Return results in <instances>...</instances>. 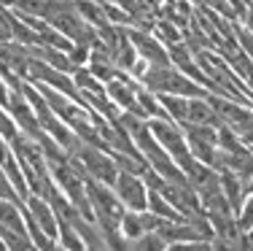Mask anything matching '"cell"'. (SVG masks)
<instances>
[{
  "instance_id": "obj_1",
  "label": "cell",
  "mask_w": 253,
  "mask_h": 251,
  "mask_svg": "<svg viewBox=\"0 0 253 251\" xmlns=\"http://www.w3.org/2000/svg\"><path fill=\"white\" fill-rule=\"evenodd\" d=\"M86 197H89V208H92V219L105 232L108 249H126L122 232H119V224H122V216H124V205L116 197V192L108 184L86 178Z\"/></svg>"
},
{
  "instance_id": "obj_2",
  "label": "cell",
  "mask_w": 253,
  "mask_h": 251,
  "mask_svg": "<svg viewBox=\"0 0 253 251\" xmlns=\"http://www.w3.org/2000/svg\"><path fill=\"white\" fill-rule=\"evenodd\" d=\"M140 84L154 95H180V98H208V89L197 84L191 76L178 70L175 65H148L140 76Z\"/></svg>"
},
{
  "instance_id": "obj_3",
  "label": "cell",
  "mask_w": 253,
  "mask_h": 251,
  "mask_svg": "<svg viewBox=\"0 0 253 251\" xmlns=\"http://www.w3.org/2000/svg\"><path fill=\"white\" fill-rule=\"evenodd\" d=\"M70 162H73L86 178L102 181V184H108V187L116 181V173H119L116 159L111 157V151H105V149L94 146V143L78 141L76 149L70 151Z\"/></svg>"
},
{
  "instance_id": "obj_4",
  "label": "cell",
  "mask_w": 253,
  "mask_h": 251,
  "mask_svg": "<svg viewBox=\"0 0 253 251\" xmlns=\"http://www.w3.org/2000/svg\"><path fill=\"white\" fill-rule=\"evenodd\" d=\"M148 130H151V135L159 141V146L178 162L180 170L183 173L194 170V165L200 162V159L189 151V143H186V135H183V130H180V124H175L172 119H148Z\"/></svg>"
},
{
  "instance_id": "obj_5",
  "label": "cell",
  "mask_w": 253,
  "mask_h": 251,
  "mask_svg": "<svg viewBox=\"0 0 253 251\" xmlns=\"http://www.w3.org/2000/svg\"><path fill=\"white\" fill-rule=\"evenodd\" d=\"M111 189L116 192V197L122 200L124 208L129 211H146L148 205V187L143 181L140 173H129V170H119L116 181L111 184Z\"/></svg>"
},
{
  "instance_id": "obj_6",
  "label": "cell",
  "mask_w": 253,
  "mask_h": 251,
  "mask_svg": "<svg viewBox=\"0 0 253 251\" xmlns=\"http://www.w3.org/2000/svg\"><path fill=\"white\" fill-rule=\"evenodd\" d=\"M189 143V151L194 154L200 162L213 167L215 151H218V127H210V124H180Z\"/></svg>"
},
{
  "instance_id": "obj_7",
  "label": "cell",
  "mask_w": 253,
  "mask_h": 251,
  "mask_svg": "<svg viewBox=\"0 0 253 251\" xmlns=\"http://www.w3.org/2000/svg\"><path fill=\"white\" fill-rule=\"evenodd\" d=\"M5 108H8V113L14 116L16 127H19V133H25V135H30L33 141H38V135L43 133V130H41L38 119H35L33 105H30V100L25 98V92H22V89H11L8 105H5Z\"/></svg>"
},
{
  "instance_id": "obj_8",
  "label": "cell",
  "mask_w": 253,
  "mask_h": 251,
  "mask_svg": "<svg viewBox=\"0 0 253 251\" xmlns=\"http://www.w3.org/2000/svg\"><path fill=\"white\" fill-rule=\"evenodd\" d=\"M129 38H132V44H135L137 57H143L148 65H170V54H167V46L162 44L159 38H156L151 30L132 27V30H129Z\"/></svg>"
},
{
  "instance_id": "obj_9",
  "label": "cell",
  "mask_w": 253,
  "mask_h": 251,
  "mask_svg": "<svg viewBox=\"0 0 253 251\" xmlns=\"http://www.w3.org/2000/svg\"><path fill=\"white\" fill-rule=\"evenodd\" d=\"M183 124H210V127H221V119H218V113H215V108L210 105L208 98H189Z\"/></svg>"
},
{
  "instance_id": "obj_10",
  "label": "cell",
  "mask_w": 253,
  "mask_h": 251,
  "mask_svg": "<svg viewBox=\"0 0 253 251\" xmlns=\"http://www.w3.org/2000/svg\"><path fill=\"white\" fill-rule=\"evenodd\" d=\"M0 227H8V230H14V232H22V235H27V227H25V208H22V202L0 200Z\"/></svg>"
},
{
  "instance_id": "obj_11",
  "label": "cell",
  "mask_w": 253,
  "mask_h": 251,
  "mask_svg": "<svg viewBox=\"0 0 253 251\" xmlns=\"http://www.w3.org/2000/svg\"><path fill=\"white\" fill-rule=\"evenodd\" d=\"M218 178H221V189H224L232 211H237L240 202H243V197H245V181L232 170H218Z\"/></svg>"
},
{
  "instance_id": "obj_12",
  "label": "cell",
  "mask_w": 253,
  "mask_h": 251,
  "mask_svg": "<svg viewBox=\"0 0 253 251\" xmlns=\"http://www.w3.org/2000/svg\"><path fill=\"white\" fill-rule=\"evenodd\" d=\"M146 211L156 213L159 219H167V222H180V219H183L175 208L170 205V200H167L162 192H156V189H148V205H146Z\"/></svg>"
},
{
  "instance_id": "obj_13",
  "label": "cell",
  "mask_w": 253,
  "mask_h": 251,
  "mask_svg": "<svg viewBox=\"0 0 253 251\" xmlns=\"http://www.w3.org/2000/svg\"><path fill=\"white\" fill-rule=\"evenodd\" d=\"M76 8H78V14L84 16V22H89L92 27H102V25H108V19H105V11H102V3L100 0H76Z\"/></svg>"
},
{
  "instance_id": "obj_14",
  "label": "cell",
  "mask_w": 253,
  "mask_h": 251,
  "mask_svg": "<svg viewBox=\"0 0 253 251\" xmlns=\"http://www.w3.org/2000/svg\"><path fill=\"white\" fill-rule=\"evenodd\" d=\"M59 219V216H57ZM57 246H62V249H70V251H76V249H84V241H81V235L76 232V227L68 222V219H59V235H57Z\"/></svg>"
},
{
  "instance_id": "obj_15",
  "label": "cell",
  "mask_w": 253,
  "mask_h": 251,
  "mask_svg": "<svg viewBox=\"0 0 253 251\" xmlns=\"http://www.w3.org/2000/svg\"><path fill=\"white\" fill-rule=\"evenodd\" d=\"M234 222L243 232H248L253 227V192H248L243 197V202H240V208L234 211Z\"/></svg>"
},
{
  "instance_id": "obj_16",
  "label": "cell",
  "mask_w": 253,
  "mask_h": 251,
  "mask_svg": "<svg viewBox=\"0 0 253 251\" xmlns=\"http://www.w3.org/2000/svg\"><path fill=\"white\" fill-rule=\"evenodd\" d=\"M0 200H14V202H25L22 200V195L16 192L14 181L8 178V173L3 170V165H0Z\"/></svg>"
},
{
  "instance_id": "obj_17",
  "label": "cell",
  "mask_w": 253,
  "mask_h": 251,
  "mask_svg": "<svg viewBox=\"0 0 253 251\" xmlns=\"http://www.w3.org/2000/svg\"><path fill=\"white\" fill-rule=\"evenodd\" d=\"M154 35H156L159 41H167V44H172V41H180L178 27L172 25V22H167V19L156 22V25H154Z\"/></svg>"
},
{
  "instance_id": "obj_18",
  "label": "cell",
  "mask_w": 253,
  "mask_h": 251,
  "mask_svg": "<svg viewBox=\"0 0 253 251\" xmlns=\"http://www.w3.org/2000/svg\"><path fill=\"white\" fill-rule=\"evenodd\" d=\"M16 133H19V127H16L14 116L8 113V108H5V105H0V135H3L5 141H11Z\"/></svg>"
},
{
  "instance_id": "obj_19",
  "label": "cell",
  "mask_w": 253,
  "mask_h": 251,
  "mask_svg": "<svg viewBox=\"0 0 253 251\" xmlns=\"http://www.w3.org/2000/svg\"><path fill=\"white\" fill-rule=\"evenodd\" d=\"M14 41V27H11V8L0 5V44Z\"/></svg>"
},
{
  "instance_id": "obj_20",
  "label": "cell",
  "mask_w": 253,
  "mask_h": 251,
  "mask_svg": "<svg viewBox=\"0 0 253 251\" xmlns=\"http://www.w3.org/2000/svg\"><path fill=\"white\" fill-rule=\"evenodd\" d=\"M8 95H11V87H8V81L0 76V105H8Z\"/></svg>"
},
{
  "instance_id": "obj_21",
  "label": "cell",
  "mask_w": 253,
  "mask_h": 251,
  "mask_svg": "<svg viewBox=\"0 0 253 251\" xmlns=\"http://www.w3.org/2000/svg\"><path fill=\"white\" fill-rule=\"evenodd\" d=\"M243 25H245V30H248V33H253V5L248 11H245V16H243Z\"/></svg>"
},
{
  "instance_id": "obj_22",
  "label": "cell",
  "mask_w": 253,
  "mask_h": 251,
  "mask_svg": "<svg viewBox=\"0 0 253 251\" xmlns=\"http://www.w3.org/2000/svg\"><path fill=\"white\" fill-rule=\"evenodd\" d=\"M240 138H243L245 146H253V127H251V130H245V133L240 135Z\"/></svg>"
},
{
  "instance_id": "obj_23",
  "label": "cell",
  "mask_w": 253,
  "mask_h": 251,
  "mask_svg": "<svg viewBox=\"0 0 253 251\" xmlns=\"http://www.w3.org/2000/svg\"><path fill=\"white\" fill-rule=\"evenodd\" d=\"M245 238H248V249H253V227H251L248 232H245Z\"/></svg>"
},
{
  "instance_id": "obj_24",
  "label": "cell",
  "mask_w": 253,
  "mask_h": 251,
  "mask_svg": "<svg viewBox=\"0 0 253 251\" xmlns=\"http://www.w3.org/2000/svg\"><path fill=\"white\" fill-rule=\"evenodd\" d=\"M248 192H253V176L248 178V181H245V195H248Z\"/></svg>"
},
{
  "instance_id": "obj_25",
  "label": "cell",
  "mask_w": 253,
  "mask_h": 251,
  "mask_svg": "<svg viewBox=\"0 0 253 251\" xmlns=\"http://www.w3.org/2000/svg\"><path fill=\"white\" fill-rule=\"evenodd\" d=\"M0 249H5V246H3V241H0Z\"/></svg>"
}]
</instances>
